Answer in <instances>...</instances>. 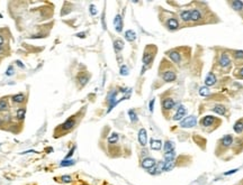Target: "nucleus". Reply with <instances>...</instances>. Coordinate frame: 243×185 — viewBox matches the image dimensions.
I'll return each mask as SVG.
<instances>
[{"mask_svg":"<svg viewBox=\"0 0 243 185\" xmlns=\"http://www.w3.org/2000/svg\"><path fill=\"white\" fill-rule=\"evenodd\" d=\"M154 57H155V50H154V52H150V50H149V46H147V48H145V50H144L143 58H142L143 65L147 67L149 66V65H151V63H152V61L154 60Z\"/></svg>","mask_w":243,"mask_h":185,"instance_id":"obj_1","label":"nucleus"},{"mask_svg":"<svg viewBox=\"0 0 243 185\" xmlns=\"http://www.w3.org/2000/svg\"><path fill=\"white\" fill-rule=\"evenodd\" d=\"M196 125H197V118L195 116H189V117H186L181 121L180 127L181 128H192Z\"/></svg>","mask_w":243,"mask_h":185,"instance_id":"obj_2","label":"nucleus"},{"mask_svg":"<svg viewBox=\"0 0 243 185\" xmlns=\"http://www.w3.org/2000/svg\"><path fill=\"white\" fill-rule=\"evenodd\" d=\"M155 164H157V161H155L154 158H152V157H145V158L142 159L141 166L144 168V169L149 171V169H151L153 166H155Z\"/></svg>","mask_w":243,"mask_h":185,"instance_id":"obj_3","label":"nucleus"},{"mask_svg":"<svg viewBox=\"0 0 243 185\" xmlns=\"http://www.w3.org/2000/svg\"><path fill=\"white\" fill-rule=\"evenodd\" d=\"M167 55L170 57V60L176 63V64H180L181 63V55L180 53L177 50H171L167 52Z\"/></svg>","mask_w":243,"mask_h":185,"instance_id":"obj_4","label":"nucleus"},{"mask_svg":"<svg viewBox=\"0 0 243 185\" xmlns=\"http://www.w3.org/2000/svg\"><path fill=\"white\" fill-rule=\"evenodd\" d=\"M216 121L218 122L220 120H217L214 116H205V117L200 120V125H202L203 127H210V126H213Z\"/></svg>","mask_w":243,"mask_h":185,"instance_id":"obj_5","label":"nucleus"},{"mask_svg":"<svg viewBox=\"0 0 243 185\" xmlns=\"http://www.w3.org/2000/svg\"><path fill=\"white\" fill-rule=\"evenodd\" d=\"M137 138H139V143H140V145H141L142 147H145V146L147 145V130H145L144 128L140 129Z\"/></svg>","mask_w":243,"mask_h":185,"instance_id":"obj_6","label":"nucleus"},{"mask_svg":"<svg viewBox=\"0 0 243 185\" xmlns=\"http://www.w3.org/2000/svg\"><path fill=\"white\" fill-rule=\"evenodd\" d=\"M186 114H187V109L185 108V106H182V104H181V106L178 107L177 112H176V114L173 116L172 119H173L175 121H178V120H181V119L185 117Z\"/></svg>","mask_w":243,"mask_h":185,"instance_id":"obj_7","label":"nucleus"},{"mask_svg":"<svg viewBox=\"0 0 243 185\" xmlns=\"http://www.w3.org/2000/svg\"><path fill=\"white\" fill-rule=\"evenodd\" d=\"M220 66L223 67V68H228L231 66V60H230V57L226 53H222V55H221Z\"/></svg>","mask_w":243,"mask_h":185,"instance_id":"obj_8","label":"nucleus"},{"mask_svg":"<svg viewBox=\"0 0 243 185\" xmlns=\"http://www.w3.org/2000/svg\"><path fill=\"white\" fill-rule=\"evenodd\" d=\"M175 107H176V102L173 99L167 98V99L162 100V109L165 110V111H169V110H171V109H173Z\"/></svg>","mask_w":243,"mask_h":185,"instance_id":"obj_9","label":"nucleus"},{"mask_svg":"<svg viewBox=\"0 0 243 185\" xmlns=\"http://www.w3.org/2000/svg\"><path fill=\"white\" fill-rule=\"evenodd\" d=\"M162 78H163L165 82H173V81H176V78H177V74H176L175 71L168 70V71H165V72L162 74Z\"/></svg>","mask_w":243,"mask_h":185,"instance_id":"obj_10","label":"nucleus"},{"mask_svg":"<svg viewBox=\"0 0 243 185\" xmlns=\"http://www.w3.org/2000/svg\"><path fill=\"white\" fill-rule=\"evenodd\" d=\"M165 26L168 27L169 30H177L178 28L180 27L179 22H178L176 18H169V19L167 20V22H165Z\"/></svg>","mask_w":243,"mask_h":185,"instance_id":"obj_11","label":"nucleus"},{"mask_svg":"<svg viewBox=\"0 0 243 185\" xmlns=\"http://www.w3.org/2000/svg\"><path fill=\"white\" fill-rule=\"evenodd\" d=\"M114 27L117 33H120L123 30V18L120 15H116V17L114 18Z\"/></svg>","mask_w":243,"mask_h":185,"instance_id":"obj_12","label":"nucleus"},{"mask_svg":"<svg viewBox=\"0 0 243 185\" xmlns=\"http://www.w3.org/2000/svg\"><path fill=\"white\" fill-rule=\"evenodd\" d=\"M215 83H216V76H215V74L213 72H209L208 74L206 75V78H205V84H206V86L208 88V86L214 85Z\"/></svg>","mask_w":243,"mask_h":185,"instance_id":"obj_13","label":"nucleus"},{"mask_svg":"<svg viewBox=\"0 0 243 185\" xmlns=\"http://www.w3.org/2000/svg\"><path fill=\"white\" fill-rule=\"evenodd\" d=\"M74 126H75V119L74 118H69L65 122H63L62 129L65 130V131H68V130H71Z\"/></svg>","mask_w":243,"mask_h":185,"instance_id":"obj_14","label":"nucleus"},{"mask_svg":"<svg viewBox=\"0 0 243 185\" xmlns=\"http://www.w3.org/2000/svg\"><path fill=\"white\" fill-rule=\"evenodd\" d=\"M220 143L223 147L227 148V147H230V146L232 145V143H233V137H232L231 135H226V136H224V137L221 139Z\"/></svg>","mask_w":243,"mask_h":185,"instance_id":"obj_15","label":"nucleus"},{"mask_svg":"<svg viewBox=\"0 0 243 185\" xmlns=\"http://www.w3.org/2000/svg\"><path fill=\"white\" fill-rule=\"evenodd\" d=\"M150 147L152 150H160L162 148V141L159 139H151L150 140Z\"/></svg>","mask_w":243,"mask_h":185,"instance_id":"obj_16","label":"nucleus"},{"mask_svg":"<svg viewBox=\"0 0 243 185\" xmlns=\"http://www.w3.org/2000/svg\"><path fill=\"white\" fill-rule=\"evenodd\" d=\"M124 37L127 42H131V43H132V42H134L136 39V33L134 30H132V29H128V30L125 32Z\"/></svg>","mask_w":243,"mask_h":185,"instance_id":"obj_17","label":"nucleus"},{"mask_svg":"<svg viewBox=\"0 0 243 185\" xmlns=\"http://www.w3.org/2000/svg\"><path fill=\"white\" fill-rule=\"evenodd\" d=\"M190 18L192 22H199L202 19V12L198 9H192L190 10Z\"/></svg>","mask_w":243,"mask_h":185,"instance_id":"obj_18","label":"nucleus"},{"mask_svg":"<svg viewBox=\"0 0 243 185\" xmlns=\"http://www.w3.org/2000/svg\"><path fill=\"white\" fill-rule=\"evenodd\" d=\"M213 111H214L215 113H217V114H220V116H225L226 108L223 106V104H216V106H214V108H213Z\"/></svg>","mask_w":243,"mask_h":185,"instance_id":"obj_19","label":"nucleus"},{"mask_svg":"<svg viewBox=\"0 0 243 185\" xmlns=\"http://www.w3.org/2000/svg\"><path fill=\"white\" fill-rule=\"evenodd\" d=\"M78 81H79L81 86H85L86 84L88 83V81H89V75H87L85 73H81V74L78 75Z\"/></svg>","mask_w":243,"mask_h":185,"instance_id":"obj_20","label":"nucleus"},{"mask_svg":"<svg viewBox=\"0 0 243 185\" xmlns=\"http://www.w3.org/2000/svg\"><path fill=\"white\" fill-rule=\"evenodd\" d=\"M114 48H115V50H116L117 53H119L120 50L124 48V42L119 38L115 39V40H114Z\"/></svg>","mask_w":243,"mask_h":185,"instance_id":"obj_21","label":"nucleus"},{"mask_svg":"<svg viewBox=\"0 0 243 185\" xmlns=\"http://www.w3.org/2000/svg\"><path fill=\"white\" fill-rule=\"evenodd\" d=\"M175 143H172V141H170V140H168V141H165L163 145V150L164 153H168V151H172L175 150Z\"/></svg>","mask_w":243,"mask_h":185,"instance_id":"obj_22","label":"nucleus"},{"mask_svg":"<svg viewBox=\"0 0 243 185\" xmlns=\"http://www.w3.org/2000/svg\"><path fill=\"white\" fill-rule=\"evenodd\" d=\"M163 157H164V162H172V161H175V158H176V151L172 150V151H168V153H164Z\"/></svg>","mask_w":243,"mask_h":185,"instance_id":"obj_23","label":"nucleus"},{"mask_svg":"<svg viewBox=\"0 0 243 185\" xmlns=\"http://www.w3.org/2000/svg\"><path fill=\"white\" fill-rule=\"evenodd\" d=\"M180 18L182 22H188L191 20V18H190V10H184L180 12Z\"/></svg>","mask_w":243,"mask_h":185,"instance_id":"obj_24","label":"nucleus"},{"mask_svg":"<svg viewBox=\"0 0 243 185\" xmlns=\"http://www.w3.org/2000/svg\"><path fill=\"white\" fill-rule=\"evenodd\" d=\"M118 139H119V135L117 134V132H113V134L108 137V144L114 145V144L118 143Z\"/></svg>","mask_w":243,"mask_h":185,"instance_id":"obj_25","label":"nucleus"},{"mask_svg":"<svg viewBox=\"0 0 243 185\" xmlns=\"http://www.w3.org/2000/svg\"><path fill=\"white\" fill-rule=\"evenodd\" d=\"M12 99L15 103H23L24 101H25V95L23 93H18V94L12 95Z\"/></svg>","mask_w":243,"mask_h":185,"instance_id":"obj_26","label":"nucleus"},{"mask_svg":"<svg viewBox=\"0 0 243 185\" xmlns=\"http://www.w3.org/2000/svg\"><path fill=\"white\" fill-rule=\"evenodd\" d=\"M233 129H234V131H235L236 134H241V132L243 131V121L242 120L236 121L235 125L233 126Z\"/></svg>","mask_w":243,"mask_h":185,"instance_id":"obj_27","label":"nucleus"},{"mask_svg":"<svg viewBox=\"0 0 243 185\" xmlns=\"http://www.w3.org/2000/svg\"><path fill=\"white\" fill-rule=\"evenodd\" d=\"M176 166V163L175 161L172 162H164V166H163V172H170L172 171Z\"/></svg>","mask_w":243,"mask_h":185,"instance_id":"obj_28","label":"nucleus"},{"mask_svg":"<svg viewBox=\"0 0 243 185\" xmlns=\"http://www.w3.org/2000/svg\"><path fill=\"white\" fill-rule=\"evenodd\" d=\"M75 164V161L70 158V159H63L62 162L60 163V166L61 167H68V166H73Z\"/></svg>","mask_w":243,"mask_h":185,"instance_id":"obj_29","label":"nucleus"},{"mask_svg":"<svg viewBox=\"0 0 243 185\" xmlns=\"http://www.w3.org/2000/svg\"><path fill=\"white\" fill-rule=\"evenodd\" d=\"M232 6V8L234 9V10H242L243 8V1H232V2H230Z\"/></svg>","mask_w":243,"mask_h":185,"instance_id":"obj_30","label":"nucleus"},{"mask_svg":"<svg viewBox=\"0 0 243 185\" xmlns=\"http://www.w3.org/2000/svg\"><path fill=\"white\" fill-rule=\"evenodd\" d=\"M16 116H17V119L18 120H24L25 119V116H26V110L24 109V108H20V109H18L17 112H16Z\"/></svg>","mask_w":243,"mask_h":185,"instance_id":"obj_31","label":"nucleus"},{"mask_svg":"<svg viewBox=\"0 0 243 185\" xmlns=\"http://www.w3.org/2000/svg\"><path fill=\"white\" fill-rule=\"evenodd\" d=\"M119 74H120L122 76H127V75L130 74V68L127 67V65H122V66H120Z\"/></svg>","mask_w":243,"mask_h":185,"instance_id":"obj_32","label":"nucleus"},{"mask_svg":"<svg viewBox=\"0 0 243 185\" xmlns=\"http://www.w3.org/2000/svg\"><path fill=\"white\" fill-rule=\"evenodd\" d=\"M128 116H130V119L132 122H137V120H139V118H137V114H136V112L133 110V109H131V110H128Z\"/></svg>","mask_w":243,"mask_h":185,"instance_id":"obj_33","label":"nucleus"},{"mask_svg":"<svg viewBox=\"0 0 243 185\" xmlns=\"http://www.w3.org/2000/svg\"><path fill=\"white\" fill-rule=\"evenodd\" d=\"M8 109V101L6 99H1L0 100V112L6 111Z\"/></svg>","mask_w":243,"mask_h":185,"instance_id":"obj_34","label":"nucleus"},{"mask_svg":"<svg viewBox=\"0 0 243 185\" xmlns=\"http://www.w3.org/2000/svg\"><path fill=\"white\" fill-rule=\"evenodd\" d=\"M199 94L202 95V96H208L209 89L207 88V86H202V88H199Z\"/></svg>","mask_w":243,"mask_h":185,"instance_id":"obj_35","label":"nucleus"},{"mask_svg":"<svg viewBox=\"0 0 243 185\" xmlns=\"http://www.w3.org/2000/svg\"><path fill=\"white\" fill-rule=\"evenodd\" d=\"M233 55L236 60H243V50H234Z\"/></svg>","mask_w":243,"mask_h":185,"instance_id":"obj_36","label":"nucleus"},{"mask_svg":"<svg viewBox=\"0 0 243 185\" xmlns=\"http://www.w3.org/2000/svg\"><path fill=\"white\" fill-rule=\"evenodd\" d=\"M5 74H6L7 76H12V75H14V74H15V68H14V66H12V65H9Z\"/></svg>","mask_w":243,"mask_h":185,"instance_id":"obj_37","label":"nucleus"},{"mask_svg":"<svg viewBox=\"0 0 243 185\" xmlns=\"http://www.w3.org/2000/svg\"><path fill=\"white\" fill-rule=\"evenodd\" d=\"M61 181H62L63 183H71L72 182V177L70 175H63V176H61Z\"/></svg>","mask_w":243,"mask_h":185,"instance_id":"obj_38","label":"nucleus"},{"mask_svg":"<svg viewBox=\"0 0 243 185\" xmlns=\"http://www.w3.org/2000/svg\"><path fill=\"white\" fill-rule=\"evenodd\" d=\"M75 148H77V147H75V146H73V147H72V148L70 149V151H69L68 154L65 155V157H64V159H70V158L72 157V155L74 154V150H75Z\"/></svg>","mask_w":243,"mask_h":185,"instance_id":"obj_39","label":"nucleus"},{"mask_svg":"<svg viewBox=\"0 0 243 185\" xmlns=\"http://www.w3.org/2000/svg\"><path fill=\"white\" fill-rule=\"evenodd\" d=\"M89 11H90L91 16H96L97 14H98V10H97V8L94 5H90V7H89Z\"/></svg>","mask_w":243,"mask_h":185,"instance_id":"obj_40","label":"nucleus"},{"mask_svg":"<svg viewBox=\"0 0 243 185\" xmlns=\"http://www.w3.org/2000/svg\"><path fill=\"white\" fill-rule=\"evenodd\" d=\"M154 103H155V99H152V100L150 101V103H149V109H150V111L153 112V109H154Z\"/></svg>","mask_w":243,"mask_h":185,"instance_id":"obj_41","label":"nucleus"},{"mask_svg":"<svg viewBox=\"0 0 243 185\" xmlns=\"http://www.w3.org/2000/svg\"><path fill=\"white\" fill-rule=\"evenodd\" d=\"M237 171H239V168H234V169H232V171H228V172H225V173H224V175H232V174L236 173Z\"/></svg>","mask_w":243,"mask_h":185,"instance_id":"obj_42","label":"nucleus"},{"mask_svg":"<svg viewBox=\"0 0 243 185\" xmlns=\"http://www.w3.org/2000/svg\"><path fill=\"white\" fill-rule=\"evenodd\" d=\"M237 76L240 78H243V67L239 70V73H237Z\"/></svg>","mask_w":243,"mask_h":185,"instance_id":"obj_43","label":"nucleus"},{"mask_svg":"<svg viewBox=\"0 0 243 185\" xmlns=\"http://www.w3.org/2000/svg\"><path fill=\"white\" fill-rule=\"evenodd\" d=\"M75 36H77V37H80V38H85V37H86V33H83V32H82V33H78L77 35H75Z\"/></svg>","mask_w":243,"mask_h":185,"instance_id":"obj_44","label":"nucleus"},{"mask_svg":"<svg viewBox=\"0 0 243 185\" xmlns=\"http://www.w3.org/2000/svg\"><path fill=\"white\" fill-rule=\"evenodd\" d=\"M16 64H17V65L20 67V68H25V65H24V64L20 61H16Z\"/></svg>","mask_w":243,"mask_h":185,"instance_id":"obj_45","label":"nucleus"},{"mask_svg":"<svg viewBox=\"0 0 243 185\" xmlns=\"http://www.w3.org/2000/svg\"><path fill=\"white\" fill-rule=\"evenodd\" d=\"M4 43H5V39H4V37L0 35V47H2V46H4Z\"/></svg>","mask_w":243,"mask_h":185,"instance_id":"obj_46","label":"nucleus"},{"mask_svg":"<svg viewBox=\"0 0 243 185\" xmlns=\"http://www.w3.org/2000/svg\"><path fill=\"white\" fill-rule=\"evenodd\" d=\"M30 153H36V151H35V150H33V149H30V150L23 151V153H22V155H24V154H30Z\"/></svg>","mask_w":243,"mask_h":185,"instance_id":"obj_47","label":"nucleus"},{"mask_svg":"<svg viewBox=\"0 0 243 185\" xmlns=\"http://www.w3.org/2000/svg\"><path fill=\"white\" fill-rule=\"evenodd\" d=\"M1 52H2V47H0V53H1Z\"/></svg>","mask_w":243,"mask_h":185,"instance_id":"obj_48","label":"nucleus"},{"mask_svg":"<svg viewBox=\"0 0 243 185\" xmlns=\"http://www.w3.org/2000/svg\"><path fill=\"white\" fill-rule=\"evenodd\" d=\"M0 18H2V15H0Z\"/></svg>","mask_w":243,"mask_h":185,"instance_id":"obj_49","label":"nucleus"}]
</instances>
